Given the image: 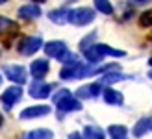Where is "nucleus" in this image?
Returning <instances> with one entry per match:
<instances>
[{"label": "nucleus", "mask_w": 152, "mask_h": 139, "mask_svg": "<svg viewBox=\"0 0 152 139\" xmlns=\"http://www.w3.org/2000/svg\"><path fill=\"white\" fill-rule=\"evenodd\" d=\"M52 100H54V104L58 108V113H69V111H80L82 110V102L69 89H59L52 97Z\"/></svg>", "instance_id": "obj_1"}, {"label": "nucleus", "mask_w": 152, "mask_h": 139, "mask_svg": "<svg viewBox=\"0 0 152 139\" xmlns=\"http://www.w3.org/2000/svg\"><path fill=\"white\" fill-rule=\"evenodd\" d=\"M83 56H86V59L89 61L91 65H95L98 63V61H102L106 56H126V52L124 50H119V48H111L110 45H102V43H96L93 45L91 48H87L86 52H83Z\"/></svg>", "instance_id": "obj_2"}, {"label": "nucleus", "mask_w": 152, "mask_h": 139, "mask_svg": "<svg viewBox=\"0 0 152 139\" xmlns=\"http://www.w3.org/2000/svg\"><path fill=\"white\" fill-rule=\"evenodd\" d=\"M95 20V10H91L87 6L82 7H74L69 13V22L74 26H87L89 22Z\"/></svg>", "instance_id": "obj_3"}, {"label": "nucleus", "mask_w": 152, "mask_h": 139, "mask_svg": "<svg viewBox=\"0 0 152 139\" xmlns=\"http://www.w3.org/2000/svg\"><path fill=\"white\" fill-rule=\"evenodd\" d=\"M17 48H19V52L22 54V56H34L39 48H43V39H41V37H37V35L22 37Z\"/></svg>", "instance_id": "obj_4"}, {"label": "nucleus", "mask_w": 152, "mask_h": 139, "mask_svg": "<svg viewBox=\"0 0 152 139\" xmlns=\"http://www.w3.org/2000/svg\"><path fill=\"white\" fill-rule=\"evenodd\" d=\"M17 34H19L17 22L6 19V17H0V37H2V41H4L6 46L11 45V39H13Z\"/></svg>", "instance_id": "obj_5"}, {"label": "nucleus", "mask_w": 152, "mask_h": 139, "mask_svg": "<svg viewBox=\"0 0 152 139\" xmlns=\"http://www.w3.org/2000/svg\"><path fill=\"white\" fill-rule=\"evenodd\" d=\"M4 72H6V78L13 82V86H20L28 80V72L22 65H6Z\"/></svg>", "instance_id": "obj_6"}, {"label": "nucleus", "mask_w": 152, "mask_h": 139, "mask_svg": "<svg viewBox=\"0 0 152 139\" xmlns=\"http://www.w3.org/2000/svg\"><path fill=\"white\" fill-rule=\"evenodd\" d=\"M28 93L32 98H37V100H43L47 98L50 93H52V86L50 83H45L43 80H34L28 87Z\"/></svg>", "instance_id": "obj_7"}, {"label": "nucleus", "mask_w": 152, "mask_h": 139, "mask_svg": "<svg viewBox=\"0 0 152 139\" xmlns=\"http://www.w3.org/2000/svg\"><path fill=\"white\" fill-rule=\"evenodd\" d=\"M20 95H22V89H20L19 86H11V87H7V89L2 93V97H0V102L4 104L6 110H11V108L20 100Z\"/></svg>", "instance_id": "obj_8"}, {"label": "nucleus", "mask_w": 152, "mask_h": 139, "mask_svg": "<svg viewBox=\"0 0 152 139\" xmlns=\"http://www.w3.org/2000/svg\"><path fill=\"white\" fill-rule=\"evenodd\" d=\"M45 54H47L48 58H54V59H61L63 56L69 50H67V45L63 41H48V43H45Z\"/></svg>", "instance_id": "obj_9"}, {"label": "nucleus", "mask_w": 152, "mask_h": 139, "mask_svg": "<svg viewBox=\"0 0 152 139\" xmlns=\"http://www.w3.org/2000/svg\"><path fill=\"white\" fill-rule=\"evenodd\" d=\"M48 71H50V65L47 59H35L30 65V74L34 76V80H43L48 74Z\"/></svg>", "instance_id": "obj_10"}, {"label": "nucleus", "mask_w": 152, "mask_h": 139, "mask_svg": "<svg viewBox=\"0 0 152 139\" xmlns=\"http://www.w3.org/2000/svg\"><path fill=\"white\" fill-rule=\"evenodd\" d=\"M41 13L43 11L37 4H24V6L19 7V17L24 19V20H35V19L41 17Z\"/></svg>", "instance_id": "obj_11"}, {"label": "nucleus", "mask_w": 152, "mask_h": 139, "mask_svg": "<svg viewBox=\"0 0 152 139\" xmlns=\"http://www.w3.org/2000/svg\"><path fill=\"white\" fill-rule=\"evenodd\" d=\"M50 113V108L48 106H30L26 108V110L20 111V119H37V117H45V115Z\"/></svg>", "instance_id": "obj_12"}, {"label": "nucleus", "mask_w": 152, "mask_h": 139, "mask_svg": "<svg viewBox=\"0 0 152 139\" xmlns=\"http://www.w3.org/2000/svg\"><path fill=\"white\" fill-rule=\"evenodd\" d=\"M100 83H86V86L76 89V98H95L100 95Z\"/></svg>", "instance_id": "obj_13"}, {"label": "nucleus", "mask_w": 152, "mask_h": 139, "mask_svg": "<svg viewBox=\"0 0 152 139\" xmlns=\"http://www.w3.org/2000/svg\"><path fill=\"white\" fill-rule=\"evenodd\" d=\"M82 69H83V63H80V61L74 65H65L59 71V78L61 80H78L82 74Z\"/></svg>", "instance_id": "obj_14"}, {"label": "nucleus", "mask_w": 152, "mask_h": 139, "mask_svg": "<svg viewBox=\"0 0 152 139\" xmlns=\"http://www.w3.org/2000/svg\"><path fill=\"white\" fill-rule=\"evenodd\" d=\"M102 98H104V102L106 104H110V106H123V93H119L115 89H111V87H106L102 91Z\"/></svg>", "instance_id": "obj_15"}, {"label": "nucleus", "mask_w": 152, "mask_h": 139, "mask_svg": "<svg viewBox=\"0 0 152 139\" xmlns=\"http://www.w3.org/2000/svg\"><path fill=\"white\" fill-rule=\"evenodd\" d=\"M69 13H71V10H67V7H59V10L48 11V19L54 22V24H65V22H69Z\"/></svg>", "instance_id": "obj_16"}, {"label": "nucleus", "mask_w": 152, "mask_h": 139, "mask_svg": "<svg viewBox=\"0 0 152 139\" xmlns=\"http://www.w3.org/2000/svg\"><path fill=\"white\" fill-rule=\"evenodd\" d=\"M22 139H54V134L47 128H37L32 132H26Z\"/></svg>", "instance_id": "obj_17"}, {"label": "nucleus", "mask_w": 152, "mask_h": 139, "mask_svg": "<svg viewBox=\"0 0 152 139\" xmlns=\"http://www.w3.org/2000/svg\"><path fill=\"white\" fill-rule=\"evenodd\" d=\"M108 134L111 139H128V128L123 124H111L108 126Z\"/></svg>", "instance_id": "obj_18"}, {"label": "nucleus", "mask_w": 152, "mask_h": 139, "mask_svg": "<svg viewBox=\"0 0 152 139\" xmlns=\"http://www.w3.org/2000/svg\"><path fill=\"white\" fill-rule=\"evenodd\" d=\"M148 130H150V117H143L134 126V137H143Z\"/></svg>", "instance_id": "obj_19"}, {"label": "nucleus", "mask_w": 152, "mask_h": 139, "mask_svg": "<svg viewBox=\"0 0 152 139\" xmlns=\"http://www.w3.org/2000/svg\"><path fill=\"white\" fill-rule=\"evenodd\" d=\"M83 137L86 139H104L106 134H104V130L102 128H98V126H86L83 128Z\"/></svg>", "instance_id": "obj_20"}, {"label": "nucleus", "mask_w": 152, "mask_h": 139, "mask_svg": "<svg viewBox=\"0 0 152 139\" xmlns=\"http://www.w3.org/2000/svg\"><path fill=\"white\" fill-rule=\"evenodd\" d=\"M95 10L104 13V15H111L113 13V6H111L110 0H95Z\"/></svg>", "instance_id": "obj_21"}, {"label": "nucleus", "mask_w": 152, "mask_h": 139, "mask_svg": "<svg viewBox=\"0 0 152 139\" xmlns=\"http://www.w3.org/2000/svg\"><path fill=\"white\" fill-rule=\"evenodd\" d=\"M139 24H141L143 28H150V26H152V10L141 13V17H139Z\"/></svg>", "instance_id": "obj_22"}, {"label": "nucleus", "mask_w": 152, "mask_h": 139, "mask_svg": "<svg viewBox=\"0 0 152 139\" xmlns=\"http://www.w3.org/2000/svg\"><path fill=\"white\" fill-rule=\"evenodd\" d=\"M119 80H124V76L123 74H106V76H102L100 78V86L104 83V86H108V83H113V82H119Z\"/></svg>", "instance_id": "obj_23"}, {"label": "nucleus", "mask_w": 152, "mask_h": 139, "mask_svg": "<svg viewBox=\"0 0 152 139\" xmlns=\"http://www.w3.org/2000/svg\"><path fill=\"white\" fill-rule=\"evenodd\" d=\"M59 61L63 63V67H65V65H74V63H78V56H76V54H72V52H67Z\"/></svg>", "instance_id": "obj_24"}, {"label": "nucleus", "mask_w": 152, "mask_h": 139, "mask_svg": "<svg viewBox=\"0 0 152 139\" xmlns=\"http://www.w3.org/2000/svg\"><path fill=\"white\" fill-rule=\"evenodd\" d=\"M132 6H145V4H148L150 0H128Z\"/></svg>", "instance_id": "obj_25"}, {"label": "nucleus", "mask_w": 152, "mask_h": 139, "mask_svg": "<svg viewBox=\"0 0 152 139\" xmlns=\"http://www.w3.org/2000/svg\"><path fill=\"white\" fill-rule=\"evenodd\" d=\"M69 139H86V137H82L78 132H72V134H69Z\"/></svg>", "instance_id": "obj_26"}, {"label": "nucleus", "mask_w": 152, "mask_h": 139, "mask_svg": "<svg viewBox=\"0 0 152 139\" xmlns=\"http://www.w3.org/2000/svg\"><path fill=\"white\" fill-rule=\"evenodd\" d=\"M2 124H4V115L0 113V126H2Z\"/></svg>", "instance_id": "obj_27"}, {"label": "nucleus", "mask_w": 152, "mask_h": 139, "mask_svg": "<svg viewBox=\"0 0 152 139\" xmlns=\"http://www.w3.org/2000/svg\"><path fill=\"white\" fill-rule=\"evenodd\" d=\"M2 80H4V78H2V74H0V87H2Z\"/></svg>", "instance_id": "obj_28"}, {"label": "nucleus", "mask_w": 152, "mask_h": 139, "mask_svg": "<svg viewBox=\"0 0 152 139\" xmlns=\"http://www.w3.org/2000/svg\"><path fill=\"white\" fill-rule=\"evenodd\" d=\"M34 2H47V0H34Z\"/></svg>", "instance_id": "obj_29"}, {"label": "nucleus", "mask_w": 152, "mask_h": 139, "mask_svg": "<svg viewBox=\"0 0 152 139\" xmlns=\"http://www.w3.org/2000/svg\"><path fill=\"white\" fill-rule=\"evenodd\" d=\"M148 65H150V67H152V58H150V59H148Z\"/></svg>", "instance_id": "obj_30"}, {"label": "nucleus", "mask_w": 152, "mask_h": 139, "mask_svg": "<svg viewBox=\"0 0 152 139\" xmlns=\"http://www.w3.org/2000/svg\"><path fill=\"white\" fill-rule=\"evenodd\" d=\"M148 78H150V80H152V71H150V72H148Z\"/></svg>", "instance_id": "obj_31"}, {"label": "nucleus", "mask_w": 152, "mask_h": 139, "mask_svg": "<svg viewBox=\"0 0 152 139\" xmlns=\"http://www.w3.org/2000/svg\"><path fill=\"white\" fill-rule=\"evenodd\" d=\"M7 2V0H0V4H6Z\"/></svg>", "instance_id": "obj_32"}, {"label": "nucleus", "mask_w": 152, "mask_h": 139, "mask_svg": "<svg viewBox=\"0 0 152 139\" xmlns=\"http://www.w3.org/2000/svg\"><path fill=\"white\" fill-rule=\"evenodd\" d=\"M150 130H152V117H150Z\"/></svg>", "instance_id": "obj_33"}]
</instances>
